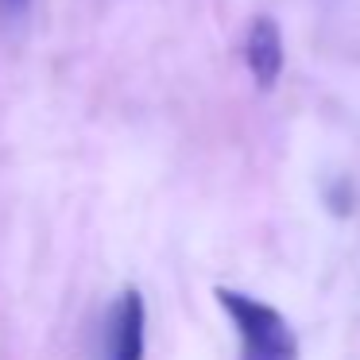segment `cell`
Returning a JSON list of instances; mask_svg holds the SVG:
<instances>
[{
	"mask_svg": "<svg viewBox=\"0 0 360 360\" xmlns=\"http://www.w3.org/2000/svg\"><path fill=\"white\" fill-rule=\"evenodd\" d=\"M283 63H287V47H283L279 24L271 16H252L244 32V66L259 94L275 89V82L283 78Z\"/></svg>",
	"mask_w": 360,
	"mask_h": 360,
	"instance_id": "obj_3",
	"label": "cell"
},
{
	"mask_svg": "<svg viewBox=\"0 0 360 360\" xmlns=\"http://www.w3.org/2000/svg\"><path fill=\"white\" fill-rule=\"evenodd\" d=\"M213 298L236 333L240 360H298V333L283 318V310L233 287H217Z\"/></svg>",
	"mask_w": 360,
	"mask_h": 360,
	"instance_id": "obj_1",
	"label": "cell"
},
{
	"mask_svg": "<svg viewBox=\"0 0 360 360\" xmlns=\"http://www.w3.org/2000/svg\"><path fill=\"white\" fill-rule=\"evenodd\" d=\"M0 4H4L8 12H20V8H27V0H0Z\"/></svg>",
	"mask_w": 360,
	"mask_h": 360,
	"instance_id": "obj_4",
	"label": "cell"
},
{
	"mask_svg": "<svg viewBox=\"0 0 360 360\" xmlns=\"http://www.w3.org/2000/svg\"><path fill=\"white\" fill-rule=\"evenodd\" d=\"M148 352V302L136 287L112 298L97 337V360H143Z\"/></svg>",
	"mask_w": 360,
	"mask_h": 360,
	"instance_id": "obj_2",
	"label": "cell"
}]
</instances>
